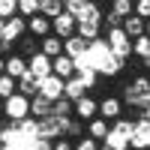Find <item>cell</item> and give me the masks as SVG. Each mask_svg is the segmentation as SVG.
Segmentation results:
<instances>
[{
  "label": "cell",
  "instance_id": "6da1fadb",
  "mask_svg": "<svg viewBox=\"0 0 150 150\" xmlns=\"http://www.w3.org/2000/svg\"><path fill=\"white\" fill-rule=\"evenodd\" d=\"M123 102L138 108V114H150V84L144 75H138L135 81H129L123 87Z\"/></svg>",
  "mask_w": 150,
  "mask_h": 150
},
{
  "label": "cell",
  "instance_id": "7a4b0ae2",
  "mask_svg": "<svg viewBox=\"0 0 150 150\" xmlns=\"http://www.w3.org/2000/svg\"><path fill=\"white\" fill-rule=\"evenodd\" d=\"M99 30H102V12H99V6H96L87 18L75 21V36H78V39H84V42L99 39Z\"/></svg>",
  "mask_w": 150,
  "mask_h": 150
},
{
  "label": "cell",
  "instance_id": "3957f363",
  "mask_svg": "<svg viewBox=\"0 0 150 150\" xmlns=\"http://www.w3.org/2000/svg\"><path fill=\"white\" fill-rule=\"evenodd\" d=\"M3 114L9 123H21L30 117V99H24L21 93H12L9 99H3Z\"/></svg>",
  "mask_w": 150,
  "mask_h": 150
},
{
  "label": "cell",
  "instance_id": "277c9868",
  "mask_svg": "<svg viewBox=\"0 0 150 150\" xmlns=\"http://www.w3.org/2000/svg\"><path fill=\"white\" fill-rule=\"evenodd\" d=\"M105 45H108V51L114 54V57H120V60H123V63H126V57H132V42L126 39V33H123L120 27L108 30V39H105Z\"/></svg>",
  "mask_w": 150,
  "mask_h": 150
},
{
  "label": "cell",
  "instance_id": "5b68a950",
  "mask_svg": "<svg viewBox=\"0 0 150 150\" xmlns=\"http://www.w3.org/2000/svg\"><path fill=\"white\" fill-rule=\"evenodd\" d=\"M96 117H102L105 123H114L117 117H123V102L117 96H105L102 102H96Z\"/></svg>",
  "mask_w": 150,
  "mask_h": 150
},
{
  "label": "cell",
  "instance_id": "8992f818",
  "mask_svg": "<svg viewBox=\"0 0 150 150\" xmlns=\"http://www.w3.org/2000/svg\"><path fill=\"white\" fill-rule=\"evenodd\" d=\"M36 96L48 99V102H57V99L63 96V81L54 78V75H48V78H42V81H39V90H36Z\"/></svg>",
  "mask_w": 150,
  "mask_h": 150
},
{
  "label": "cell",
  "instance_id": "52a82bcc",
  "mask_svg": "<svg viewBox=\"0 0 150 150\" xmlns=\"http://www.w3.org/2000/svg\"><path fill=\"white\" fill-rule=\"evenodd\" d=\"M27 75H30V78H36V81L48 78V75H51V60H48L45 54H33V57H27Z\"/></svg>",
  "mask_w": 150,
  "mask_h": 150
},
{
  "label": "cell",
  "instance_id": "ba28073f",
  "mask_svg": "<svg viewBox=\"0 0 150 150\" xmlns=\"http://www.w3.org/2000/svg\"><path fill=\"white\" fill-rule=\"evenodd\" d=\"M51 36H57L60 42L69 39V36H75V18L66 15V12H60V15L51 21Z\"/></svg>",
  "mask_w": 150,
  "mask_h": 150
},
{
  "label": "cell",
  "instance_id": "9c48e42d",
  "mask_svg": "<svg viewBox=\"0 0 150 150\" xmlns=\"http://www.w3.org/2000/svg\"><path fill=\"white\" fill-rule=\"evenodd\" d=\"M72 117L75 120H87V123H90L93 117H96V99L93 96H81L78 99V102H72Z\"/></svg>",
  "mask_w": 150,
  "mask_h": 150
},
{
  "label": "cell",
  "instance_id": "30bf717a",
  "mask_svg": "<svg viewBox=\"0 0 150 150\" xmlns=\"http://www.w3.org/2000/svg\"><path fill=\"white\" fill-rule=\"evenodd\" d=\"M24 30H27V21L15 15V18L3 21V30H0V39H3V42H18Z\"/></svg>",
  "mask_w": 150,
  "mask_h": 150
},
{
  "label": "cell",
  "instance_id": "8fae6325",
  "mask_svg": "<svg viewBox=\"0 0 150 150\" xmlns=\"http://www.w3.org/2000/svg\"><path fill=\"white\" fill-rule=\"evenodd\" d=\"M3 75H9L12 81H18L21 75H27V60H24L21 54H9V57H3Z\"/></svg>",
  "mask_w": 150,
  "mask_h": 150
},
{
  "label": "cell",
  "instance_id": "7c38bea8",
  "mask_svg": "<svg viewBox=\"0 0 150 150\" xmlns=\"http://www.w3.org/2000/svg\"><path fill=\"white\" fill-rule=\"evenodd\" d=\"M129 147H132V150H147V147H150L147 120H135V129H132V135H129Z\"/></svg>",
  "mask_w": 150,
  "mask_h": 150
},
{
  "label": "cell",
  "instance_id": "4fadbf2b",
  "mask_svg": "<svg viewBox=\"0 0 150 150\" xmlns=\"http://www.w3.org/2000/svg\"><path fill=\"white\" fill-rule=\"evenodd\" d=\"M120 30L126 33V39L132 42V39H138V36H147V21L135 18V15H126V18L120 21Z\"/></svg>",
  "mask_w": 150,
  "mask_h": 150
},
{
  "label": "cell",
  "instance_id": "5bb4252c",
  "mask_svg": "<svg viewBox=\"0 0 150 150\" xmlns=\"http://www.w3.org/2000/svg\"><path fill=\"white\" fill-rule=\"evenodd\" d=\"M51 75L54 78H60V81H69V78H75V60H69V57H54L51 60Z\"/></svg>",
  "mask_w": 150,
  "mask_h": 150
},
{
  "label": "cell",
  "instance_id": "9a60e30c",
  "mask_svg": "<svg viewBox=\"0 0 150 150\" xmlns=\"http://www.w3.org/2000/svg\"><path fill=\"white\" fill-rule=\"evenodd\" d=\"M93 9H96V6H93V3H87V0H69V3H63V12H66V15H72L75 21L87 18Z\"/></svg>",
  "mask_w": 150,
  "mask_h": 150
},
{
  "label": "cell",
  "instance_id": "2e32d148",
  "mask_svg": "<svg viewBox=\"0 0 150 150\" xmlns=\"http://www.w3.org/2000/svg\"><path fill=\"white\" fill-rule=\"evenodd\" d=\"M120 69H123V60H120V57H114V54L108 51L102 60H99L96 75H108V78H111V75H120Z\"/></svg>",
  "mask_w": 150,
  "mask_h": 150
},
{
  "label": "cell",
  "instance_id": "e0dca14e",
  "mask_svg": "<svg viewBox=\"0 0 150 150\" xmlns=\"http://www.w3.org/2000/svg\"><path fill=\"white\" fill-rule=\"evenodd\" d=\"M84 51H87V42H84V39H78V36L63 39V57H69V60H81Z\"/></svg>",
  "mask_w": 150,
  "mask_h": 150
},
{
  "label": "cell",
  "instance_id": "ac0fdd59",
  "mask_svg": "<svg viewBox=\"0 0 150 150\" xmlns=\"http://www.w3.org/2000/svg\"><path fill=\"white\" fill-rule=\"evenodd\" d=\"M27 30L33 33V39H45V36H51V21L42 15H33L27 18Z\"/></svg>",
  "mask_w": 150,
  "mask_h": 150
},
{
  "label": "cell",
  "instance_id": "d6986e66",
  "mask_svg": "<svg viewBox=\"0 0 150 150\" xmlns=\"http://www.w3.org/2000/svg\"><path fill=\"white\" fill-rule=\"evenodd\" d=\"M81 96H87V87L81 78H69L63 81V99H69V102H78Z\"/></svg>",
  "mask_w": 150,
  "mask_h": 150
},
{
  "label": "cell",
  "instance_id": "ffe728a7",
  "mask_svg": "<svg viewBox=\"0 0 150 150\" xmlns=\"http://www.w3.org/2000/svg\"><path fill=\"white\" fill-rule=\"evenodd\" d=\"M45 117H51V102L48 99H42V96H33L30 99V120H45Z\"/></svg>",
  "mask_w": 150,
  "mask_h": 150
},
{
  "label": "cell",
  "instance_id": "44dd1931",
  "mask_svg": "<svg viewBox=\"0 0 150 150\" xmlns=\"http://www.w3.org/2000/svg\"><path fill=\"white\" fill-rule=\"evenodd\" d=\"M39 54H45L48 60H54L63 54V42L57 39V36H45V39H39Z\"/></svg>",
  "mask_w": 150,
  "mask_h": 150
},
{
  "label": "cell",
  "instance_id": "7402d4cb",
  "mask_svg": "<svg viewBox=\"0 0 150 150\" xmlns=\"http://www.w3.org/2000/svg\"><path fill=\"white\" fill-rule=\"evenodd\" d=\"M108 129H111V123H105L102 117H93L90 123H87V138H93V141L99 144V141L108 135Z\"/></svg>",
  "mask_w": 150,
  "mask_h": 150
},
{
  "label": "cell",
  "instance_id": "603a6c76",
  "mask_svg": "<svg viewBox=\"0 0 150 150\" xmlns=\"http://www.w3.org/2000/svg\"><path fill=\"white\" fill-rule=\"evenodd\" d=\"M36 90H39V81L30 78V75H21V78L15 81V93H21L24 99H33V96H36Z\"/></svg>",
  "mask_w": 150,
  "mask_h": 150
},
{
  "label": "cell",
  "instance_id": "cb8c5ba5",
  "mask_svg": "<svg viewBox=\"0 0 150 150\" xmlns=\"http://www.w3.org/2000/svg\"><path fill=\"white\" fill-rule=\"evenodd\" d=\"M99 150H129V144H126L123 135H117L114 129H108V135L99 141Z\"/></svg>",
  "mask_w": 150,
  "mask_h": 150
},
{
  "label": "cell",
  "instance_id": "d4e9b609",
  "mask_svg": "<svg viewBox=\"0 0 150 150\" xmlns=\"http://www.w3.org/2000/svg\"><path fill=\"white\" fill-rule=\"evenodd\" d=\"M15 15L18 18H33V15H39V0H18L15 3Z\"/></svg>",
  "mask_w": 150,
  "mask_h": 150
},
{
  "label": "cell",
  "instance_id": "484cf974",
  "mask_svg": "<svg viewBox=\"0 0 150 150\" xmlns=\"http://www.w3.org/2000/svg\"><path fill=\"white\" fill-rule=\"evenodd\" d=\"M60 12H63V3H60V0H42L39 3V15L48 18V21H54Z\"/></svg>",
  "mask_w": 150,
  "mask_h": 150
},
{
  "label": "cell",
  "instance_id": "4316f807",
  "mask_svg": "<svg viewBox=\"0 0 150 150\" xmlns=\"http://www.w3.org/2000/svg\"><path fill=\"white\" fill-rule=\"evenodd\" d=\"M132 54L141 57V66H147V54H150V36H138L132 39Z\"/></svg>",
  "mask_w": 150,
  "mask_h": 150
},
{
  "label": "cell",
  "instance_id": "83f0119b",
  "mask_svg": "<svg viewBox=\"0 0 150 150\" xmlns=\"http://www.w3.org/2000/svg\"><path fill=\"white\" fill-rule=\"evenodd\" d=\"M51 117H72V102L60 96L57 102H51Z\"/></svg>",
  "mask_w": 150,
  "mask_h": 150
},
{
  "label": "cell",
  "instance_id": "f1b7e54d",
  "mask_svg": "<svg viewBox=\"0 0 150 150\" xmlns=\"http://www.w3.org/2000/svg\"><path fill=\"white\" fill-rule=\"evenodd\" d=\"M108 12H111V15H117V18L123 21L126 15H132V3H129V0H114V3H111V9H108Z\"/></svg>",
  "mask_w": 150,
  "mask_h": 150
},
{
  "label": "cell",
  "instance_id": "f546056e",
  "mask_svg": "<svg viewBox=\"0 0 150 150\" xmlns=\"http://www.w3.org/2000/svg\"><path fill=\"white\" fill-rule=\"evenodd\" d=\"M18 45H21V51L27 54V57L39 54V39H33V36H30V39H18ZM27 57H24V60H27Z\"/></svg>",
  "mask_w": 150,
  "mask_h": 150
},
{
  "label": "cell",
  "instance_id": "4dcf8cb0",
  "mask_svg": "<svg viewBox=\"0 0 150 150\" xmlns=\"http://www.w3.org/2000/svg\"><path fill=\"white\" fill-rule=\"evenodd\" d=\"M12 93H15V81L9 75H0V99H9Z\"/></svg>",
  "mask_w": 150,
  "mask_h": 150
},
{
  "label": "cell",
  "instance_id": "1f68e13d",
  "mask_svg": "<svg viewBox=\"0 0 150 150\" xmlns=\"http://www.w3.org/2000/svg\"><path fill=\"white\" fill-rule=\"evenodd\" d=\"M72 150H99V144H96L93 138H87V135H84V138H78V141L72 144Z\"/></svg>",
  "mask_w": 150,
  "mask_h": 150
},
{
  "label": "cell",
  "instance_id": "d6a6232c",
  "mask_svg": "<svg viewBox=\"0 0 150 150\" xmlns=\"http://www.w3.org/2000/svg\"><path fill=\"white\" fill-rule=\"evenodd\" d=\"M81 132H84L81 120H69V126H66V135H63V138H78Z\"/></svg>",
  "mask_w": 150,
  "mask_h": 150
},
{
  "label": "cell",
  "instance_id": "836d02e7",
  "mask_svg": "<svg viewBox=\"0 0 150 150\" xmlns=\"http://www.w3.org/2000/svg\"><path fill=\"white\" fill-rule=\"evenodd\" d=\"M51 150H72V141L69 138H57V141H51Z\"/></svg>",
  "mask_w": 150,
  "mask_h": 150
},
{
  "label": "cell",
  "instance_id": "e575fe53",
  "mask_svg": "<svg viewBox=\"0 0 150 150\" xmlns=\"http://www.w3.org/2000/svg\"><path fill=\"white\" fill-rule=\"evenodd\" d=\"M0 75H3V57H0Z\"/></svg>",
  "mask_w": 150,
  "mask_h": 150
}]
</instances>
